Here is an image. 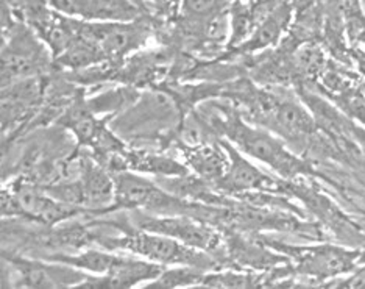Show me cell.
Here are the masks:
<instances>
[{"label":"cell","mask_w":365,"mask_h":289,"mask_svg":"<svg viewBox=\"0 0 365 289\" xmlns=\"http://www.w3.org/2000/svg\"><path fill=\"white\" fill-rule=\"evenodd\" d=\"M205 121L210 123L215 135L227 139L244 155L267 164L281 177L294 178L312 172L309 164L290 152L281 139L267 130L248 123L237 110L219 106L214 118H205Z\"/></svg>","instance_id":"cell-1"},{"label":"cell","mask_w":365,"mask_h":289,"mask_svg":"<svg viewBox=\"0 0 365 289\" xmlns=\"http://www.w3.org/2000/svg\"><path fill=\"white\" fill-rule=\"evenodd\" d=\"M108 225L118 228L119 236H98L94 241L110 250L135 255L164 268L170 266H195L205 270L222 269L220 264L212 258L211 253L197 250L194 247L182 244L177 239L165 236L156 231H148L122 222H106Z\"/></svg>","instance_id":"cell-2"},{"label":"cell","mask_w":365,"mask_h":289,"mask_svg":"<svg viewBox=\"0 0 365 289\" xmlns=\"http://www.w3.org/2000/svg\"><path fill=\"white\" fill-rule=\"evenodd\" d=\"M38 33L26 24L11 26L2 51V86L46 76L52 66V52Z\"/></svg>","instance_id":"cell-3"},{"label":"cell","mask_w":365,"mask_h":289,"mask_svg":"<svg viewBox=\"0 0 365 289\" xmlns=\"http://www.w3.org/2000/svg\"><path fill=\"white\" fill-rule=\"evenodd\" d=\"M115 197L111 211L128 210L150 214H187L190 203L156 185L136 172L119 171L114 173Z\"/></svg>","instance_id":"cell-4"},{"label":"cell","mask_w":365,"mask_h":289,"mask_svg":"<svg viewBox=\"0 0 365 289\" xmlns=\"http://www.w3.org/2000/svg\"><path fill=\"white\" fill-rule=\"evenodd\" d=\"M83 208L58 201L43 186H35L29 181H14L4 188L2 213L4 218H27L44 225H56L81 214Z\"/></svg>","instance_id":"cell-5"},{"label":"cell","mask_w":365,"mask_h":289,"mask_svg":"<svg viewBox=\"0 0 365 289\" xmlns=\"http://www.w3.org/2000/svg\"><path fill=\"white\" fill-rule=\"evenodd\" d=\"M131 224L170 236L182 244L211 255L225 244L222 233L190 214H150L138 211L133 213Z\"/></svg>","instance_id":"cell-6"},{"label":"cell","mask_w":365,"mask_h":289,"mask_svg":"<svg viewBox=\"0 0 365 289\" xmlns=\"http://www.w3.org/2000/svg\"><path fill=\"white\" fill-rule=\"evenodd\" d=\"M277 250L287 253L294 260V272L302 277L319 280L325 285L327 278L348 275L359 264L361 250H348L344 247L322 244L314 247H292L273 244Z\"/></svg>","instance_id":"cell-7"},{"label":"cell","mask_w":365,"mask_h":289,"mask_svg":"<svg viewBox=\"0 0 365 289\" xmlns=\"http://www.w3.org/2000/svg\"><path fill=\"white\" fill-rule=\"evenodd\" d=\"M4 260L14 270V288H78L89 274L69 264L21 257V255L4 253Z\"/></svg>","instance_id":"cell-8"},{"label":"cell","mask_w":365,"mask_h":289,"mask_svg":"<svg viewBox=\"0 0 365 289\" xmlns=\"http://www.w3.org/2000/svg\"><path fill=\"white\" fill-rule=\"evenodd\" d=\"M80 35L94 43L106 60H119L145 43L148 30L143 24L108 22V24H81Z\"/></svg>","instance_id":"cell-9"},{"label":"cell","mask_w":365,"mask_h":289,"mask_svg":"<svg viewBox=\"0 0 365 289\" xmlns=\"http://www.w3.org/2000/svg\"><path fill=\"white\" fill-rule=\"evenodd\" d=\"M223 146L227 147L230 155V166L223 176L212 188L225 194H244L248 191H269L279 186L275 178L269 177L258 166L247 158V155L239 151L227 139L222 138Z\"/></svg>","instance_id":"cell-10"},{"label":"cell","mask_w":365,"mask_h":289,"mask_svg":"<svg viewBox=\"0 0 365 289\" xmlns=\"http://www.w3.org/2000/svg\"><path fill=\"white\" fill-rule=\"evenodd\" d=\"M44 98V80L41 77L21 80L2 86V123L4 133L19 127L29 114H35Z\"/></svg>","instance_id":"cell-11"},{"label":"cell","mask_w":365,"mask_h":289,"mask_svg":"<svg viewBox=\"0 0 365 289\" xmlns=\"http://www.w3.org/2000/svg\"><path fill=\"white\" fill-rule=\"evenodd\" d=\"M180 148L185 156L187 169L192 171L205 183H211L214 186L228 171L230 155L222 143V138L217 141H208L197 146L181 144Z\"/></svg>","instance_id":"cell-12"},{"label":"cell","mask_w":365,"mask_h":289,"mask_svg":"<svg viewBox=\"0 0 365 289\" xmlns=\"http://www.w3.org/2000/svg\"><path fill=\"white\" fill-rule=\"evenodd\" d=\"M164 266L130 255L120 266L108 275H88L78 288H135L145 286L161 274Z\"/></svg>","instance_id":"cell-13"},{"label":"cell","mask_w":365,"mask_h":289,"mask_svg":"<svg viewBox=\"0 0 365 289\" xmlns=\"http://www.w3.org/2000/svg\"><path fill=\"white\" fill-rule=\"evenodd\" d=\"M83 196V208L93 213H110L115 197L114 176L96 161H83L81 180L78 181Z\"/></svg>","instance_id":"cell-14"},{"label":"cell","mask_w":365,"mask_h":289,"mask_svg":"<svg viewBox=\"0 0 365 289\" xmlns=\"http://www.w3.org/2000/svg\"><path fill=\"white\" fill-rule=\"evenodd\" d=\"M56 13L71 18L125 21L133 18V8L125 0H48Z\"/></svg>","instance_id":"cell-15"},{"label":"cell","mask_w":365,"mask_h":289,"mask_svg":"<svg viewBox=\"0 0 365 289\" xmlns=\"http://www.w3.org/2000/svg\"><path fill=\"white\" fill-rule=\"evenodd\" d=\"M269 126L286 138L311 136L317 130V121L309 110L295 101H277L273 106Z\"/></svg>","instance_id":"cell-16"},{"label":"cell","mask_w":365,"mask_h":289,"mask_svg":"<svg viewBox=\"0 0 365 289\" xmlns=\"http://www.w3.org/2000/svg\"><path fill=\"white\" fill-rule=\"evenodd\" d=\"M290 16H292V6L287 2L278 4L267 16H265L259 26L253 30L248 39L239 46V51L256 52L275 44L281 38V35H283L287 24L290 22Z\"/></svg>","instance_id":"cell-17"},{"label":"cell","mask_w":365,"mask_h":289,"mask_svg":"<svg viewBox=\"0 0 365 289\" xmlns=\"http://www.w3.org/2000/svg\"><path fill=\"white\" fill-rule=\"evenodd\" d=\"M208 270L195 266H170L165 268L153 282L144 288H194L202 286Z\"/></svg>","instance_id":"cell-18"},{"label":"cell","mask_w":365,"mask_h":289,"mask_svg":"<svg viewBox=\"0 0 365 289\" xmlns=\"http://www.w3.org/2000/svg\"><path fill=\"white\" fill-rule=\"evenodd\" d=\"M139 93L135 91V88L125 86L118 88L114 91H108L101 96L88 101L89 108L97 113H118L120 108H125L127 105L135 103L138 101Z\"/></svg>","instance_id":"cell-19"},{"label":"cell","mask_w":365,"mask_h":289,"mask_svg":"<svg viewBox=\"0 0 365 289\" xmlns=\"http://www.w3.org/2000/svg\"><path fill=\"white\" fill-rule=\"evenodd\" d=\"M262 285L250 272H236L233 269L208 270L202 282L203 288H250Z\"/></svg>","instance_id":"cell-20"},{"label":"cell","mask_w":365,"mask_h":289,"mask_svg":"<svg viewBox=\"0 0 365 289\" xmlns=\"http://www.w3.org/2000/svg\"><path fill=\"white\" fill-rule=\"evenodd\" d=\"M223 0H182V10L189 18H214L220 13Z\"/></svg>","instance_id":"cell-21"},{"label":"cell","mask_w":365,"mask_h":289,"mask_svg":"<svg viewBox=\"0 0 365 289\" xmlns=\"http://www.w3.org/2000/svg\"><path fill=\"white\" fill-rule=\"evenodd\" d=\"M348 133L351 135L353 141L359 146L362 153L365 155V128L350 122V126H348Z\"/></svg>","instance_id":"cell-22"},{"label":"cell","mask_w":365,"mask_h":289,"mask_svg":"<svg viewBox=\"0 0 365 289\" xmlns=\"http://www.w3.org/2000/svg\"><path fill=\"white\" fill-rule=\"evenodd\" d=\"M359 263H365V250L361 252V258H359Z\"/></svg>","instance_id":"cell-23"}]
</instances>
